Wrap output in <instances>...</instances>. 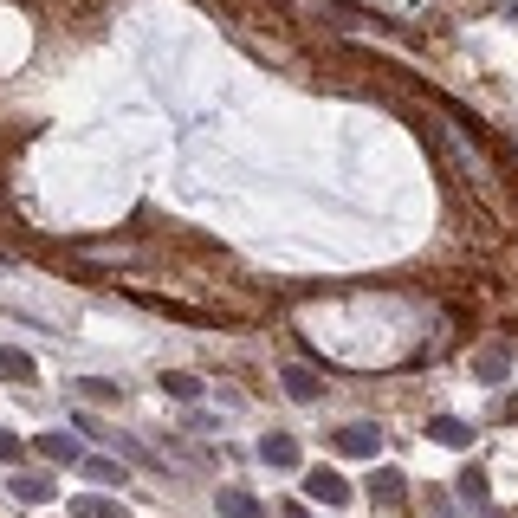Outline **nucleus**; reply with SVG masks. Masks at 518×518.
I'll use <instances>...</instances> for the list:
<instances>
[{"mask_svg": "<svg viewBox=\"0 0 518 518\" xmlns=\"http://www.w3.org/2000/svg\"><path fill=\"white\" fill-rule=\"evenodd\" d=\"M331 441H337V454H350V460L383 454V428H376V421H350V428H337Z\"/></svg>", "mask_w": 518, "mask_h": 518, "instance_id": "nucleus-1", "label": "nucleus"}, {"mask_svg": "<svg viewBox=\"0 0 518 518\" xmlns=\"http://www.w3.org/2000/svg\"><path fill=\"white\" fill-rule=\"evenodd\" d=\"M305 493L318 499V506H350V480H344V473H331V467H311Z\"/></svg>", "mask_w": 518, "mask_h": 518, "instance_id": "nucleus-2", "label": "nucleus"}, {"mask_svg": "<svg viewBox=\"0 0 518 518\" xmlns=\"http://www.w3.org/2000/svg\"><path fill=\"white\" fill-rule=\"evenodd\" d=\"M33 454H39V460H52V467H78V460H85V454H78V441H72V434H59V428L39 434Z\"/></svg>", "mask_w": 518, "mask_h": 518, "instance_id": "nucleus-3", "label": "nucleus"}, {"mask_svg": "<svg viewBox=\"0 0 518 518\" xmlns=\"http://www.w3.org/2000/svg\"><path fill=\"white\" fill-rule=\"evenodd\" d=\"M428 441L460 447V454H467V447H473V421H460V415H434V421H428Z\"/></svg>", "mask_w": 518, "mask_h": 518, "instance_id": "nucleus-4", "label": "nucleus"}, {"mask_svg": "<svg viewBox=\"0 0 518 518\" xmlns=\"http://www.w3.org/2000/svg\"><path fill=\"white\" fill-rule=\"evenodd\" d=\"M279 383H285V395H292V402H318V395H324V383L305 370V363H285V370H279Z\"/></svg>", "mask_w": 518, "mask_h": 518, "instance_id": "nucleus-5", "label": "nucleus"}, {"mask_svg": "<svg viewBox=\"0 0 518 518\" xmlns=\"http://www.w3.org/2000/svg\"><path fill=\"white\" fill-rule=\"evenodd\" d=\"M78 473H85V480H98V486H124V480H130V467H117L111 454H85V460H78Z\"/></svg>", "mask_w": 518, "mask_h": 518, "instance_id": "nucleus-6", "label": "nucleus"}, {"mask_svg": "<svg viewBox=\"0 0 518 518\" xmlns=\"http://www.w3.org/2000/svg\"><path fill=\"white\" fill-rule=\"evenodd\" d=\"M259 460L266 467H298V441L292 434H259Z\"/></svg>", "mask_w": 518, "mask_h": 518, "instance_id": "nucleus-7", "label": "nucleus"}, {"mask_svg": "<svg viewBox=\"0 0 518 518\" xmlns=\"http://www.w3.org/2000/svg\"><path fill=\"white\" fill-rule=\"evenodd\" d=\"M402 493H408V480H402L395 467H376V473H370V499H376V506H395Z\"/></svg>", "mask_w": 518, "mask_h": 518, "instance_id": "nucleus-8", "label": "nucleus"}, {"mask_svg": "<svg viewBox=\"0 0 518 518\" xmlns=\"http://www.w3.org/2000/svg\"><path fill=\"white\" fill-rule=\"evenodd\" d=\"M13 499H20V506H46L52 480H46V473H13Z\"/></svg>", "mask_w": 518, "mask_h": 518, "instance_id": "nucleus-9", "label": "nucleus"}, {"mask_svg": "<svg viewBox=\"0 0 518 518\" xmlns=\"http://www.w3.org/2000/svg\"><path fill=\"white\" fill-rule=\"evenodd\" d=\"M506 370H512V357H506L499 344H493V350H480V363H473V376H480V383H493V389L506 383Z\"/></svg>", "mask_w": 518, "mask_h": 518, "instance_id": "nucleus-10", "label": "nucleus"}, {"mask_svg": "<svg viewBox=\"0 0 518 518\" xmlns=\"http://www.w3.org/2000/svg\"><path fill=\"white\" fill-rule=\"evenodd\" d=\"M214 506H221V518H266V512H259V499H253V493H240V486H227V493L214 499Z\"/></svg>", "mask_w": 518, "mask_h": 518, "instance_id": "nucleus-11", "label": "nucleus"}, {"mask_svg": "<svg viewBox=\"0 0 518 518\" xmlns=\"http://www.w3.org/2000/svg\"><path fill=\"white\" fill-rule=\"evenodd\" d=\"M72 518H130V512L104 493H85V499H72Z\"/></svg>", "mask_w": 518, "mask_h": 518, "instance_id": "nucleus-12", "label": "nucleus"}, {"mask_svg": "<svg viewBox=\"0 0 518 518\" xmlns=\"http://www.w3.org/2000/svg\"><path fill=\"white\" fill-rule=\"evenodd\" d=\"M0 376H7V383H33V357L13 350V344H0Z\"/></svg>", "mask_w": 518, "mask_h": 518, "instance_id": "nucleus-13", "label": "nucleus"}, {"mask_svg": "<svg viewBox=\"0 0 518 518\" xmlns=\"http://www.w3.org/2000/svg\"><path fill=\"white\" fill-rule=\"evenodd\" d=\"M162 389H169L175 402H195V395H201V383H195L188 370H169V376H162Z\"/></svg>", "mask_w": 518, "mask_h": 518, "instance_id": "nucleus-14", "label": "nucleus"}, {"mask_svg": "<svg viewBox=\"0 0 518 518\" xmlns=\"http://www.w3.org/2000/svg\"><path fill=\"white\" fill-rule=\"evenodd\" d=\"M460 499L486 506V473H480V467H460Z\"/></svg>", "mask_w": 518, "mask_h": 518, "instance_id": "nucleus-15", "label": "nucleus"}, {"mask_svg": "<svg viewBox=\"0 0 518 518\" xmlns=\"http://www.w3.org/2000/svg\"><path fill=\"white\" fill-rule=\"evenodd\" d=\"M20 460H26V441H20V434H7V428H0V467H20Z\"/></svg>", "mask_w": 518, "mask_h": 518, "instance_id": "nucleus-16", "label": "nucleus"}, {"mask_svg": "<svg viewBox=\"0 0 518 518\" xmlns=\"http://www.w3.org/2000/svg\"><path fill=\"white\" fill-rule=\"evenodd\" d=\"M85 395H98V402H117V383H104V376H85Z\"/></svg>", "mask_w": 518, "mask_h": 518, "instance_id": "nucleus-17", "label": "nucleus"}, {"mask_svg": "<svg viewBox=\"0 0 518 518\" xmlns=\"http://www.w3.org/2000/svg\"><path fill=\"white\" fill-rule=\"evenodd\" d=\"M285 518H311V506H305V499H292V506H285Z\"/></svg>", "mask_w": 518, "mask_h": 518, "instance_id": "nucleus-18", "label": "nucleus"}, {"mask_svg": "<svg viewBox=\"0 0 518 518\" xmlns=\"http://www.w3.org/2000/svg\"><path fill=\"white\" fill-rule=\"evenodd\" d=\"M506 13H512V20H518V0H506Z\"/></svg>", "mask_w": 518, "mask_h": 518, "instance_id": "nucleus-19", "label": "nucleus"}, {"mask_svg": "<svg viewBox=\"0 0 518 518\" xmlns=\"http://www.w3.org/2000/svg\"><path fill=\"white\" fill-rule=\"evenodd\" d=\"M486 518H506V512H486Z\"/></svg>", "mask_w": 518, "mask_h": 518, "instance_id": "nucleus-20", "label": "nucleus"}]
</instances>
